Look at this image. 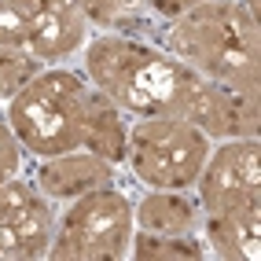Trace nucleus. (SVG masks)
<instances>
[{"label":"nucleus","mask_w":261,"mask_h":261,"mask_svg":"<svg viewBox=\"0 0 261 261\" xmlns=\"http://www.w3.org/2000/svg\"><path fill=\"white\" fill-rule=\"evenodd\" d=\"M114 173H118L114 162L77 147V151H63V154L41 159L37 169H33V184H37V191L48 202H74L96 188L114 184Z\"/></svg>","instance_id":"1a4fd4ad"},{"label":"nucleus","mask_w":261,"mask_h":261,"mask_svg":"<svg viewBox=\"0 0 261 261\" xmlns=\"http://www.w3.org/2000/svg\"><path fill=\"white\" fill-rule=\"evenodd\" d=\"M144 4H147L151 15L169 19V15H177V11H184V8H191V4H202V0H144Z\"/></svg>","instance_id":"f3484780"},{"label":"nucleus","mask_w":261,"mask_h":261,"mask_svg":"<svg viewBox=\"0 0 261 261\" xmlns=\"http://www.w3.org/2000/svg\"><path fill=\"white\" fill-rule=\"evenodd\" d=\"M133 224L140 232L159 236H191L202 224V210L188 191L147 188L140 202H133Z\"/></svg>","instance_id":"9b49d317"},{"label":"nucleus","mask_w":261,"mask_h":261,"mask_svg":"<svg viewBox=\"0 0 261 261\" xmlns=\"http://www.w3.org/2000/svg\"><path fill=\"white\" fill-rule=\"evenodd\" d=\"M133 199L118 184L96 188L66 202L56 217L48 257L51 261H121L133 243Z\"/></svg>","instance_id":"39448f33"},{"label":"nucleus","mask_w":261,"mask_h":261,"mask_svg":"<svg viewBox=\"0 0 261 261\" xmlns=\"http://www.w3.org/2000/svg\"><path fill=\"white\" fill-rule=\"evenodd\" d=\"M144 41L217 85L261 92V19L243 0H202L169 19L154 15Z\"/></svg>","instance_id":"f03ea898"},{"label":"nucleus","mask_w":261,"mask_h":261,"mask_svg":"<svg viewBox=\"0 0 261 261\" xmlns=\"http://www.w3.org/2000/svg\"><path fill=\"white\" fill-rule=\"evenodd\" d=\"M89 15H85L81 0H37L30 11V41L26 48L48 66L85 48L89 41Z\"/></svg>","instance_id":"9d476101"},{"label":"nucleus","mask_w":261,"mask_h":261,"mask_svg":"<svg viewBox=\"0 0 261 261\" xmlns=\"http://www.w3.org/2000/svg\"><path fill=\"white\" fill-rule=\"evenodd\" d=\"M243 8H247V11H254V15H257V11H261V0H243Z\"/></svg>","instance_id":"6ab92c4d"},{"label":"nucleus","mask_w":261,"mask_h":261,"mask_svg":"<svg viewBox=\"0 0 261 261\" xmlns=\"http://www.w3.org/2000/svg\"><path fill=\"white\" fill-rule=\"evenodd\" d=\"M19 166H22V147H19V140H15L11 125L4 121V114H0V184H4L8 177H15Z\"/></svg>","instance_id":"dca6fc26"},{"label":"nucleus","mask_w":261,"mask_h":261,"mask_svg":"<svg viewBox=\"0 0 261 261\" xmlns=\"http://www.w3.org/2000/svg\"><path fill=\"white\" fill-rule=\"evenodd\" d=\"M195 202L202 217H221V214H239V210L261 206V140L257 136L214 140L195 177Z\"/></svg>","instance_id":"423d86ee"},{"label":"nucleus","mask_w":261,"mask_h":261,"mask_svg":"<svg viewBox=\"0 0 261 261\" xmlns=\"http://www.w3.org/2000/svg\"><path fill=\"white\" fill-rule=\"evenodd\" d=\"M44 66L48 63L37 59L26 44H0V103L15 99Z\"/></svg>","instance_id":"4468645a"},{"label":"nucleus","mask_w":261,"mask_h":261,"mask_svg":"<svg viewBox=\"0 0 261 261\" xmlns=\"http://www.w3.org/2000/svg\"><path fill=\"white\" fill-rule=\"evenodd\" d=\"M81 70L118 111L129 118L151 114H184L188 99L202 85L195 74L169 51L129 33H96L81 48Z\"/></svg>","instance_id":"7ed1b4c3"},{"label":"nucleus","mask_w":261,"mask_h":261,"mask_svg":"<svg viewBox=\"0 0 261 261\" xmlns=\"http://www.w3.org/2000/svg\"><path fill=\"white\" fill-rule=\"evenodd\" d=\"M56 236V210L26 177L0 184V261H41Z\"/></svg>","instance_id":"0eeeda50"},{"label":"nucleus","mask_w":261,"mask_h":261,"mask_svg":"<svg viewBox=\"0 0 261 261\" xmlns=\"http://www.w3.org/2000/svg\"><path fill=\"white\" fill-rule=\"evenodd\" d=\"M0 107H4V103H0ZM0 114H4V111H0Z\"/></svg>","instance_id":"aec40b11"},{"label":"nucleus","mask_w":261,"mask_h":261,"mask_svg":"<svg viewBox=\"0 0 261 261\" xmlns=\"http://www.w3.org/2000/svg\"><path fill=\"white\" fill-rule=\"evenodd\" d=\"M26 41H30V15L11 0H0V44H26Z\"/></svg>","instance_id":"2eb2a0df"},{"label":"nucleus","mask_w":261,"mask_h":261,"mask_svg":"<svg viewBox=\"0 0 261 261\" xmlns=\"http://www.w3.org/2000/svg\"><path fill=\"white\" fill-rule=\"evenodd\" d=\"M22 154L48 159L63 151H92L107 162H125L129 118L96 85L66 66H44L26 89L4 103Z\"/></svg>","instance_id":"f257e3e1"},{"label":"nucleus","mask_w":261,"mask_h":261,"mask_svg":"<svg viewBox=\"0 0 261 261\" xmlns=\"http://www.w3.org/2000/svg\"><path fill=\"white\" fill-rule=\"evenodd\" d=\"M210 140H236V136H261V92H243L202 77L184 114Z\"/></svg>","instance_id":"6e6552de"},{"label":"nucleus","mask_w":261,"mask_h":261,"mask_svg":"<svg viewBox=\"0 0 261 261\" xmlns=\"http://www.w3.org/2000/svg\"><path fill=\"white\" fill-rule=\"evenodd\" d=\"M214 140L177 114H151L129 121L125 162L144 188L191 191Z\"/></svg>","instance_id":"20e7f679"},{"label":"nucleus","mask_w":261,"mask_h":261,"mask_svg":"<svg viewBox=\"0 0 261 261\" xmlns=\"http://www.w3.org/2000/svg\"><path fill=\"white\" fill-rule=\"evenodd\" d=\"M206 250L221 261H257L261 254V206L221 217H202Z\"/></svg>","instance_id":"f8f14e48"},{"label":"nucleus","mask_w":261,"mask_h":261,"mask_svg":"<svg viewBox=\"0 0 261 261\" xmlns=\"http://www.w3.org/2000/svg\"><path fill=\"white\" fill-rule=\"evenodd\" d=\"M11 4H19V8H22V11H26V15H30V11H33V8H37V0H11Z\"/></svg>","instance_id":"a211bd4d"},{"label":"nucleus","mask_w":261,"mask_h":261,"mask_svg":"<svg viewBox=\"0 0 261 261\" xmlns=\"http://www.w3.org/2000/svg\"><path fill=\"white\" fill-rule=\"evenodd\" d=\"M129 257L133 261H202L206 257V243L199 236H159V232H133L129 243Z\"/></svg>","instance_id":"ddd939ff"}]
</instances>
